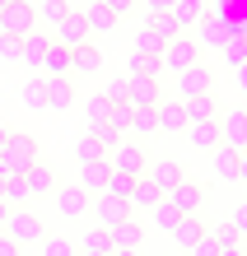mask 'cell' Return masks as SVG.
I'll return each instance as SVG.
<instances>
[{
	"mask_svg": "<svg viewBox=\"0 0 247 256\" xmlns=\"http://www.w3.org/2000/svg\"><path fill=\"white\" fill-rule=\"evenodd\" d=\"M5 233L14 238L19 247H33L47 238V224H42L38 210H24V205H10V219H5Z\"/></svg>",
	"mask_w": 247,
	"mask_h": 256,
	"instance_id": "6da1fadb",
	"label": "cell"
},
{
	"mask_svg": "<svg viewBox=\"0 0 247 256\" xmlns=\"http://www.w3.org/2000/svg\"><path fill=\"white\" fill-rule=\"evenodd\" d=\"M28 163H38V140L10 130V140L0 144V172H24Z\"/></svg>",
	"mask_w": 247,
	"mask_h": 256,
	"instance_id": "7a4b0ae2",
	"label": "cell"
},
{
	"mask_svg": "<svg viewBox=\"0 0 247 256\" xmlns=\"http://www.w3.org/2000/svg\"><path fill=\"white\" fill-rule=\"evenodd\" d=\"M107 163H112L117 172L145 177V168H149V154H145V144H140V140H126V135H121L117 144H107Z\"/></svg>",
	"mask_w": 247,
	"mask_h": 256,
	"instance_id": "3957f363",
	"label": "cell"
},
{
	"mask_svg": "<svg viewBox=\"0 0 247 256\" xmlns=\"http://www.w3.org/2000/svg\"><path fill=\"white\" fill-rule=\"evenodd\" d=\"M219 144L233 149V154H247V108L219 112Z\"/></svg>",
	"mask_w": 247,
	"mask_h": 256,
	"instance_id": "277c9868",
	"label": "cell"
},
{
	"mask_svg": "<svg viewBox=\"0 0 247 256\" xmlns=\"http://www.w3.org/2000/svg\"><path fill=\"white\" fill-rule=\"evenodd\" d=\"M33 24H38V5H33V0H10V5L0 10V33L24 38Z\"/></svg>",
	"mask_w": 247,
	"mask_h": 256,
	"instance_id": "5b68a950",
	"label": "cell"
},
{
	"mask_svg": "<svg viewBox=\"0 0 247 256\" xmlns=\"http://www.w3.org/2000/svg\"><path fill=\"white\" fill-rule=\"evenodd\" d=\"M89 38H94V33H89V19H84V10H70L66 14V19H61L56 28H52V42H61V47H84V42Z\"/></svg>",
	"mask_w": 247,
	"mask_h": 256,
	"instance_id": "8992f818",
	"label": "cell"
},
{
	"mask_svg": "<svg viewBox=\"0 0 247 256\" xmlns=\"http://www.w3.org/2000/svg\"><path fill=\"white\" fill-rule=\"evenodd\" d=\"M163 200L173 205L177 214H200V210H205V186H200V182H191V177H182V182L168 191Z\"/></svg>",
	"mask_w": 247,
	"mask_h": 256,
	"instance_id": "52a82bcc",
	"label": "cell"
},
{
	"mask_svg": "<svg viewBox=\"0 0 247 256\" xmlns=\"http://www.w3.org/2000/svg\"><path fill=\"white\" fill-rule=\"evenodd\" d=\"M89 214H94V224H103V228H117V224L126 219V214H135V210H131V200H121V196L98 191L94 205H89Z\"/></svg>",
	"mask_w": 247,
	"mask_h": 256,
	"instance_id": "ba28073f",
	"label": "cell"
},
{
	"mask_svg": "<svg viewBox=\"0 0 247 256\" xmlns=\"http://www.w3.org/2000/svg\"><path fill=\"white\" fill-rule=\"evenodd\" d=\"M200 61V42L196 38H187V33H177L173 42H168V47H163V70H187V66H196Z\"/></svg>",
	"mask_w": 247,
	"mask_h": 256,
	"instance_id": "9c48e42d",
	"label": "cell"
},
{
	"mask_svg": "<svg viewBox=\"0 0 247 256\" xmlns=\"http://www.w3.org/2000/svg\"><path fill=\"white\" fill-rule=\"evenodd\" d=\"M47 47H52V33H42V28L33 24V28L19 38V66H28V70L42 74V56H47Z\"/></svg>",
	"mask_w": 247,
	"mask_h": 256,
	"instance_id": "30bf717a",
	"label": "cell"
},
{
	"mask_svg": "<svg viewBox=\"0 0 247 256\" xmlns=\"http://www.w3.org/2000/svg\"><path fill=\"white\" fill-rule=\"evenodd\" d=\"M126 94H131V108H154L163 98V88L154 74H126Z\"/></svg>",
	"mask_w": 247,
	"mask_h": 256,
	"instance_id": "8fae6325",
	"label": "cell"
},
{
	"mask_svg": "<svg viewBox=\"0 0 247 256\" xmlns=\"http://www.w3.org/2000/svg\"><path fill=\"white\" fill-rule=\"evenodd\" d=\"M89 205H94V196H89L80 182H75V186H56V214H66V219H80Z\"/></svg>",
	"mask_w": 247,
	"mask_h": 256,
	"instance_id": "7c38bea8",
	"label": "cell"
},
{
	"mask_svg": "<svg viewBox=\"0 0 247 256\" xmlns=\"http://www.w3.org/2000/svg\"><path fill=\"white\" fill-rule=\"evenodd\" d=\"M210 70L205 66H187V70H177V98H200V94H210Z\"/></svg>",
	"mask_w": 247,
	"mask_h": 256,
	"instance_id": "4fadbf2b",
	"label": "cell"
},
{
	"mask_svg": "<svg viewBox=\"0 0 247 256\" xmlns=\"http://www.w3.org/2000/svg\"><path fill=\"white\" fill-rule=\"evenodd\" d=\"M145 172H149V182H154V186H159L163 196H168V191H173V186L182 182V177H187V168H182V163H177V158H159V163H149V168H145Z\"/></svg>",
	"mask_w": 247,
	"mask_h": 256,
	"instance_id": "5bb4252c",
	"label": "cell"
},
{
	"mask_svg": "<svg viewBox=\"0 0 247 256\" xmlns=\"http://www.w3.org/2000/svg\"><path fill=\"white\" fill-rule=\"evenodd\" d=\"M154 108H159V130H187V102L182 98H159L154 102Z\"/></svg>",
	"mask_w": 247,
	"mask_h": 256,
	"instance_id": "9a60e30c",
	"label": "cell"
},
{
	"mask_svg": "<svg viewBox=\"0 0 247 256\" xmlns=\"http://www.w3.org/2000/svg\"><path fill=\"white\" fill-rule=\"evenodd\" d=\"M107 233H112V252L117 247H135V252H140V242H145V224L135 219V214H126L117 228H107Z\"/></svg>",
	"mask_w": 247,
	"mask_h": 256,
	"instance_id": "2e32d148",
	"label": "cell"
},
{
	"mask_svg": "<svg viewBox=\"0 0 247 256\" xmlns=\"http://www.w3.org/2000/svg\"><path fill=\"white\" fill-rule=\"evenodd\" d=\"M182 135L191 140V149H196V154H210V149L219 144V122H191Z\"/></svg>",
	"mask_w": 247,
	"mask_h": 256,
	"instance_id": "e0dca14e",
	"label": "cell"
},
{
	"mask_svg": "<svg viewBox=\"0 0 247 256\" xmlns=\"http://www.w3.org/2000/svg\"><path fill=\"white\" fill-rule=\"evenodd\" d=\"M24 182H28V191H33V196H52V191H56V172L38 158V163H28V168H24Z\"/></svg>",
	"mask_w": 247,
	"mask_h": 256,
	"instance_id": "ac0fdd59",
	"label": "cell"
},
{
	"mask_svg": "<svg viewBox=\"0 0 247 256\" xmlns=\"http://www.w3.org/2000/svg\"><path fill=\"white\" fill-rule=\"evenodd\" d=\"M75 158H80V163H107V144L98 140V130L84 126V135L75 140Z\"/></svg>",
	"mask_w": 247,
	"mask_h": 256,
	"instance_id": "d6986e66",
	"label": "cell"
},
{
	"mask_svg": "<svg viewBox=\"0 0 247 256\" xmlns=\"http://www.w3.org/2000/svg\"><path fill=\"white\" fill-rule=\"evenodd\" d=\"M19 102L28 112H47V74H33V80L19 88Z\"/></svg>",
	"mask_w": 247,
	"mask_h": 256,
	"instance_id": "ffe728a7",
	"label": "cell"
},
{
	"mask_svg": "<svg viewBox=\"0 0 247 256\" xmlns=\"http://www.w3.org/2000/svg\"><path fill=\"white\" fill-rule=\"evenodd\" d=\"M107 172H112V163H80V177H75V182H80L89 196H98L107 186Z\"/></svg>",
	"mask_w": 247,
	"mask_h": 256,
	"instance_id": "44dd1931",
	"label": "cell"
},
{
	"mask_svg": "<svg viewBox=\"0 0 247 256\" xmlns=\"http://www.w3.org/2000/svg\"><path fill=\"white\" fill-rule=\"evenodd\" d=\"M196 238H205V224H200V214H182V219L173 224V242H177L182 252H187V247L196 242Z\"/></svg>",
	"mask_w": 247,
	"mask_h": 256,
	"instance_id": "7402d4cb",
	"label": "cell"
},
{
	"mask_svg": "<svg viewBox=\"0 0 247 256\" xmlns=\"http://www.w3.org/2000/svg\"><path fill=\"white\" fill-rule=\"evenodd\" d=\"M70 102H75L70 74H56V80H47V108H52V112H66Z\"/></svg>",
	"mask_w": 247,
	"mask_h": 256,
	"instance_id": "603a6c76",
	"label": "cell"
},
{
	"mask_svg": "<svg viewBox=\"0 0 247 256\" xmlns=\"http://www.w3.org/2000/svg\"><path fill=\"white\" fill-rule=\"evenodd\" d=\"M159 200H163V191L149 182V172H145V177H135V186H131V210H154Z\"/></svg>",
	"mask_w": 247,
	"mask_h": 256,
	"instance_id": "cb8c5ba5",
	"label": "cell"
},
{
	"mask_svg": "<svg viewBox=\"0 0 247 256\" xmlns=\"http://www.w3.org/2000/svg\"><path fill=\"white\" fill-rule=\"evenodd\" d=\"M70 47H61V42H52L47 47V56H42V74H47V80H56V74H70Z\"/></svg>",
	"mask_w": 247,
	"mask_h": 256,
	"instance_id": "d4e9b609",
	"label": "cell"
},
{
	"mask_svg": "<svg viewBox=\"0 0 247 256\" xmlns=\"http://www.w3.org/2000/svg\"><path fill=\"white\" fill-rule=\"evenodd\" d=\"M210 168H214V177H224V182H238V154H233V149L214 144L210 149Z\"/></svg>",
	"mask_w": 247,
	"mask_h": 256,
	"instance_id": "484cf974",
	"label": "cell"
},
{
	"mask_svg": "<svg viewBox=\"0 0 247 256\" xmlns=\"http://www.w3.org/2000/svg\"><path fill=\"white\" fill-rule=\"evenodd\" d=\"M84 19H89V33H112V28H117V19H121V14H117V10H107V5H103V0H94V5H89V10H84Z\"/></svg>",
	"mask_w": 247,
	"mask_h": 256,
	"instance_id": "4316f807",
	"label": "cell"
},
{
	"mask_svg": "<svg viewBox=\"0 0 247 256\" xmlns=\"http://www.w3.org/2000/svg\"><path fill=\"white\" fill-rule=\"evenodd\" d=\"M187 102V126L191 122H219V102H214L210 94H200V98H182Z\"/></svg>",
	"mask_w": 247,
	"mask_h": 256,
	"instance_id": "83f0119b",
	"label": "cell"
},
{
	"mask_svg": "<svg viewBox=\"0 0 247 256\" xmlns=\"http://www.w3.org/2000/svg\"><path fill=\"white\" fill-rule=\"evenodd\" d=\"M103 66V52L94 47V42H84V47H75V56H70V74H94Z\"/></svg>",
	"mask_w": 247,
	"mask_h": 256,
	"instance_id": "f1b7e54d",
	"label": "cell"
},
{
	"mask_svg": "<svg viewBox=\"0 0 247 256\" xmlns=\"http://www.w3.org/2000/svg\"><path fill=\"white\" fill-rule=\"evenodd\" d=\"M224 61L228 66H247V33H242V28H228V38H224Z\"/></svg>",
	"mask_w": 247,
	"mask_h": 256,
	"instance_id": "f546056e",
	"label": "cell"
},
{
	"mask_svg": "<svg viewBox=\"0 0 247 256\" xmlns=\"http://www.w3.org/2000/svg\"><path fill=\"white\" fill-rule=\"evenodd\" d=\"M173 19H177L182 28L205 24V19H210V14H205V0H177V5H173Z\"/></svg>",
	"mask_w": 247,
	"mask_h": 256,
	"instance_id": "4dcf8cb0",
	"label": "cell"
},
{
	"mask_svg": "<svg viewBox=\"0 0 247 256\" xmlns=\"http://www.w3.org/2000/svg\"><path fill=\"white\" fill-rule=\"evenodd\" d=\"M107 116H112V98H107V94H94V98H89V112H84L89 130H103Z\"/></svg>",
	"mask_w": 247,
	"mask_h": 256,
	"instance_id": "1f68e13d",
	"label": "cell"
},
{
	"mask_svg": "<svg viewBox=\"0 0 247 256\" xmlns=\"http://www.w3.org/2000/svg\"><path fill=\"white\" fill-rule=\"evenodd\" d=\"M126 74H154V80H163V56H149V52H135L126 61Z\"/></svg>",
	"mask_w": 247,
	"mask_h": 256,
	"instance_id": "d6a6232c",
	"label": "cell"
},
{
	"mask_svg": "<svg viewBox=\"0 0 247 256\" xmlns=\"http://www.w3.org/2000/svg\"><path fill=\"white\" fill-rule=\"evenodd\" d=\"M159 130V108H131V135H154Z\"/></svg>",
	"mask_w": 247,
	"mask_h": 256,
	"instance_id": "836d02e7",
	"label": "cell"
},
{
	"mask_svg": "<svg viewBox=\"0 0 247 256\" xmlns=\"http://www.w3.org/2000/svg\"><path fill=\"white\" fill-rule=\"evenodd\" d=\"M145 24H149V28H154V33H159V38H163V47H168V42H173V38L182 33V24L173 19V14H149V19H145Z\"/></svg>",
	"mask_w": 247,
	"mask_h": 256,
	"instance_id": "e575fe53",
	"label": "cell"
},
{
	"mask_svg": "<svg viewBox=\"0 0 247 256\" xmlns=\"http://www.w3.org/2000/svg\"><path fill=\"white\" fill-rule=\"evenodd\" d=\"M224 38H228V24H219V19H205L200 24V47H224Z\"/></svg>",
	"mask_w": 247,
	"mask_h": 256,
	"instance_id": "d590c367",
	"label": "cell"
},
{
	"mask_svg": "<svg viewBox=\"0 0 247 256\" xmlns=\"http://www.w3.org/2000/svg\"><path fill=\"white\" fill-rule=\"evenodd\" d=\"M107 130L117 135H131V102H112V116H107Z\"/></svg>",
	"mask_w": 247,
	"mask_h": 256,
	"instance_id": "8d00e7d4",
	"label": "cell"
},
{
	"mask_svg": "<svg viewBox=\"0 0 247 256\" xmlns=\"http://www.w3.org/2000/svg\"><path fill=\"white\" fill-rule=\"evenodd\" d=\"M66 14H70V5H66V0H42V5H38V24H61V19H66Z\"/></svg>",
	"mask_w": 247,
	"mask_h": 256,
	"instance_id": "74e56055",
	"label": "cell"
},
{
	"mask_svg": "<svg viewBox=\"0 0 247 256\" xmlns=\"http://www.w3.org/2000/svg\"><path fill=\"white\" fill-rule=\"evenodd\" d=\"M131 186H135V177L112 168V172H107V186H103V191H107V196H121V200H131Z\"/></svg>",
	"mask_w": 247,
	"mask_h": 256,
	"instance_id": "f35d334b",
	"label": "cell"
},
{
	"mask_svg": "<svg viewBox=\"0 0 247 256\" xmlns=\"http://www.w3.org/2000/svg\"><path fill=\"white\" fill-rule=\"evenodd\" d=\"M24 200H33V191H28L24 172H10V186H5V205H24Z\"/></svg>",
	"mask_w": 247,
	"mask_h": 256,
	"instance_id": "ab89813d",
	"label": "cell"
},
{
	"mask_svg": "<svg viewBox=\"0 0 247 256\" xmlns=\"http://www.w3.org/2000/svg\"><path fill=\"white\" fill-rule=\"evenodd\" d=\"M135 52H149V56H163V38L154 33L149 24H140V33H135Z\"/></svg>",
	"mask_w": 247,
	"mask_h": 256,
	"instance_id": "60d3db41",
	"label": "cell"
},
{
	"mask_svg": "<svg viewBox=\"0 0 247 256\" xmlns=\"http://www.w3.org/2000/svg\"><path fill=\"white\" fill-rule=\"evenodd\" d=\"M149 214H154V228H159V233H173V224L182 219V214H177V210L168 205V200H159V205L149 210Z\"/></svg>",
	"mask_w": 247,
	"mask_h": 256,
	"instance_id": "b9f144b4",
	"label": "cell"
},
{
	"mask_svg": "<svg viewBox=\"0 0 247 256\" xmlns=\"http://www.w3.org/2000/svg\"><path fill=\"white\" fill-rule=\"evenodd\" d=\"M80 247H89V252H112V233L103 228V224H94V228L84 233V242Z\"/></svg>",
	"mask_w": 247,
	"mask_h": 256,
	"instance_id": "7bdbcfd3",
	"label": "cell"
},
{
	"mask_svg": "<svg viewBox=\"0 0 247 256\" xmlns=\"http://www.w3.org/2000/svg\"><path fill=\"white\" fill-rule=\"evenodd\" d=\"M210 238H214L219 247H242V233L233 228V219H228V224H219V228H210Z\"/></svg>",
	"mask_w": 247,
	"mask_h": 256,
	"instance_id": "ee69618b",
	"label": "cell"
},
{
	"mask_svg": "<svg viewBox=\"0 0 247 256\" xmlns=\"http://www.w3.org/2000/svg\"><path fill=\"white\" fill-rule=\"evenodd\" d=\"M42 256H75L70 238H42Z\"/></svg>",
	"mask_w": 247,
	"mask_h": 256,
	"instance_id": "f6af8a7d",
	"label": "cell"
},
{
	"mask_svg": "<svg viewBox=\"0 0 247 256\" xmlns=\"http://www.w3.org/2000/svg\"><path fill=\"white\" fill-rule=\"evenodd\" d=\"M187 256H219V242H214V238L205 233V238H196V242L187 247Z\"/></svg>",
	"mask_w": 247,
	"mask_h": 256,
	"instance_id": "bcb514c9",
	"label": "cell"
},
{
	"mask_svg": "<svg viewBox=\"0 0 247 256\" xmlns=\"http://www.w3.org/2000/svg\"><path fill=\"white\" fill-rule=\"evenodd\" d=\"M0 61H19V38L14 33H0Z\"/></svg>",
	"mask_w": 247,
	"mask_h": 256,
	"instance_id": "7dc6e473",
	"label": "cell"
},
{
	"mask_svg": "<svg viewBox=\"0 0 247 256\" xmlns=\"http://www.w3.org/2000/svg\"><path fill=\"white\" fill-rule=\"evenodd\" d=\"M107 98L112 102H131V94H126V74H121V80H107V88H103Z\"/></svg>",
	"mask_w": 247,
	"mask_h": 256,
	"instance_id": "c3c4849f",
	"label": "cell"
},
{
	"mask_svg": "<svg viewBox=\"0 0 247 256\" xmlns=\"http://www.w3.org/2000/svg\"><path fill=\"white\" fill-rule=\"evenodd\" d=\"M0 256H19V242H14L5 228H0Z\"/></svg>",
	"mask_w": 247,
	"mask_h": 256,
	"instance_id": "681fc988",
	"label": "cell"
},
{
	"mask_svg": "<svg viewBox=\"0 0 247 256\" xmlns=\"http://www.w3.org/2000/svg\"><path fill=\"white\" fill-rule=\"evenodd\" d=\"M233 228L247 238V205H238V210H233Z\"/></svg>",
	"mask_w": 247,
	"mask_h": 256,
	"instance_id": "f907efd6",
	"label": "cell"
},
{
	"mask_svg": "<svg viewBox=\"0 0 247 256\" xmlns=\"http://www.w3.org/2000/svg\"><path fill=\"white\" fill-rule=\"evenodd\" d=\"M177 0H149V14H173Z\"/></svg>",
	"mask_w": 247,
	"mask_h": 256,
	"instance_id": "816d5d0a",
	"label": "cell"
},
{
	"mask_svg": "<svg viewBox=\"0 0 247 256\" xmlns=\"http://www.w3.org/2000/svg\"><path fill=\"white\" fill-rule=\"evenodd\" d=\"M103 5H107V10H117V14H126V10L135 5V0H103Z\"/></svg>",
	"mask_w": 247,
	"mask_h": 256,
	"instance_id": "f5cc1de1",
	"label": "cell"
},
{
	"mask_svg": "<svg viewBox=\"0 0 247 256\" xmlns=\"http://www.w3.org/2000/svg\"><path fill=\"white\" fill-rule=\"evenodd\" d=\"M233 74H238V94H242V98H247V66H238V70H233Z\"/></svg>",
	"mask_w": 247,
	"mask_h": 256,
	"instance_id": "db71d44e",
	"label": "cell"
},
{
	"mask_svg": "<svg viewBox=\"0 0 247 256\" xmlns=\"http://www.w3.org/2000/svg\"><path fill=\"white\" fill-rule=\"evenodd\" d=\"M238 182L247 186V154H238Z\"/></svg>",
	"mask_w": 247,
	"mask_h": 256,
	"instance_id": "11a10c76",
	"label": "cell"
},
{
	"mask_svg": "<svg viewBox=\"0 0 247 256\" xmlns=\"http://www.w3.org/2000/svg\"><path fill=\"white\" fill-rule=\"evenodd\" d=\"M219 256H247L242 247H219Z\"/></svg>",
	"mask_w": 247,
	"mask_h": 256,
	"instance_id": "9f6ffc18",
	"label": "cell"
},
{
	"mask_svg": "<svg viewBox=\"0 0 247 256\" xmlns=\"http://www.w3.org/2000/svg\"><path fill=\"white\" fill-rule=\"evenodd\" d=\"M75 256H112V252H89V247H80V252H75Z\"/></svg>",
	"mask_w": 247,
	"mask_h": 256,
	"instance_id": "6f0895ef",
	"label": "cell"
},
{
	"mask_svg": "<svg viewBox=\"0 0 247 256\" xmlns=\"http://www.w3.org/2000/svg\"><path fill=\"white\" fill-rule=\"evenodd\" d=\"M112 256H140V252H135V247H117Z\"/></svg>",
	"mask_w": 247,
	"mask_h": 256,
	"instance_id": "680465c9",
	"label": "cell"
},
{
	"mask_svg": "<svg viewBox=\"0 0 247 256\" xmlns=\"http://www.w3.org/2000/svg\"><path fill=\"white\" fill-rule=\"evenodd\" d=\"M5 219H10V205H5V200H0V228H5Z\"/></svg>",
	"mask_w": 247,
	"mask_h": 256,
	"instance_id": "91938a15",
	"label": "cell"
},
{
	"mask_svg": "<svg viewBox=\"0 0 247 256\" xmlns=\"http://www.w3.org/2000/svg\"><path fill=\"white\" fill-rule=\"evenodd\" d=\"M5 140H10V126H0V144H5Z\"/></svg>",
	"mask_w": 247,
	"mask_h": 256,
	"instance_id": "94428289",
	"label": "cell"
},
{
	"mask_svg": "<svg viewBox=\"0 0 247 256\" xmlns=\"http://www.w3.org/2000/svg\"><path fill=\"white\" fill-rule=\"evenodd\" d=\"M163 256H187V252H163Z\"/></svg>",
	"mask_w": 247,
	"mask_h": 256,
	"instance_id": "6125c7cd",
	"label": "cell"
},
{
	"mask_svg": "<svg viewBox=\"0 0 247 256\" xmlns=\"http://www.w3.org/2000/svg\"><path fill=\"white\" fill-rule=\"evenodd\" d=\"M5 5H10V0H0V10H5Z\"/></svg>",
	"mask_w": 247,
	"mask_h": 256,
	"instance_id": "be15d7a7",
	"label": "cell"
}]
</instances>
